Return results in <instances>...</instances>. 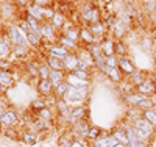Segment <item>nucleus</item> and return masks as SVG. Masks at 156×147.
<instances>
[{
	"mask_svg": "<svg viewBox=\"0 0 156 147\" xmlns=\"http://www.w3.org/2000/svg\"><path fill=\"white\" fill-rule=\"evenodd\" d=\"M39 35L42 36V41H50L51 44H55L58 41V30L50 22H44L41 25V33Z\"/></svg>",
	"mask_w": 156,
	"mask_h": 147,
	"instance_id": "4",
	"label": "nucleus"
},
{
	"mask_svg": "<svg viewBox=\"0 0 156 147\" xmlns=\"http://www.w3.org/2000/svg\"><path fill=\"white\" fill-rule=\"evenodd\" d=\"M153 145H154V147H156V141H154V142H153Z\"/></svg>",
	"mask_w": 156,
	"mask_h": 147,
	"instance_id": "52",
	"label": "nucleus"
},
{
	"mask_svg": "<svg viewBox=\"0 0 156 147\" xmlns=\"http://www.w3.org/2000/svg\"><path fill=\"white\" fill-rule=\"evenodd\" d=\"M100 49L105 57H112V55H115V41L112 38H105L100 42Z\"/></svg>",
	"mask_w": 156,
	"mask_h": 147,
	"instance_id": "12",
	"label": "nucleus"
},
{
	"mask_svg": "<svg viewBox=\"0 0 156 147\" xmlns=\"http://www.w3.org/2000/svg\"><path fill=\"white\" fill-rule=\"evenodd\" d=\"M70 139L67 138V136H62V138H59V147H70Z\"/></svg>",
	"mask_w": 156,
	"mask_h": 147,
	"instance_id": "45",
	"label": "nucleus"
},
{
	"mask_svg": "<svg viewBox=\"0 0 156 147\" xmlns=\"http://www.w3.org/2000/svg\"><path fill=\"white\" fill-rule=\"evenodd\" d=\"M64 63V69L66 72H73L75 69H78V66H80V58H78L76 52L75 53H69V55L62 60Z\"/></svg>",
	"mask_w": 156,
	"mask_h": 147,
	"instance_id": "11",
	"label": "nucleus"
},
{
	"mask_svg": "<svg viewBox=\"0 0 156 147\" xmlns=\"http://www.w3.org/2000/svg\"><path fill=\"white\" fill-rule=\"evenodd\" d=\"M94 42H98L94 38V35L89 31L87 27H81L80 28V46H90Z\"/></svg>",
	"mask_w": 156,
	"mask_h": 147,
	"instance_id": "15",
	"label": "nucleus"
},
{
	"mask_svg": "<svg viewBox=\"0 0 156 147\" xmlns=\"http://www.w3.org/2000/svg\"><path fill=\"white\" fill-rule=\"evenodd\" d=\"M59 46H62L64 49H67L70 53H75L78 49H80V44H76V42H73V41H70V39H67L64 35H59L58 36V41H56Z\"/></svg>",
	"mask_w": 156,
	"mask_h": 147,
	"instance_id": "19",
	"label": "nucleus"
},
{
	"mask_svg": "<svg viewBox=\"0 0 156 147\" xmlns=\"http://www.w3.org/2000/svg\"><path fill=\"white\" fill-rule=\"evenodd\" d=\"M47 106V103L44 102V100H41V99H37V100H33V103H31V108L34 110V111H41V110H44Z\"/></svg>",
	"mask_w": 156,
	"mask_h": 147,
	"instance_id": "39",
	"label": "nucleus"
},
{
	"mask_svg": "<svg viewBox=\"0 0 156 147\" xmlns=\"http://www.w3.org/2000/svg\"><path fill=\"white\" fill-rule=\"evenodd\" d=\"M23 141L27 144H36L37 135H36V133H25V135H23Z\"/></svg>",
	"mask_w": 156,
	"mask_h": 147,
	"instance_id": "42",
	"label": "nucleus"
},
{
	"mask_svg": "<svg viewBox=\"0 0 156 147\" xmlns=\"http://www.w3.org/2000/svg\"><path fill=\"white\" fill-rule=\"evenodd\" d=\"M89 124L87 122H84V121H81V122H78V124H75V130H76V133L80 136H86L87 138V131H89Z\"/></svg>",
	"mask_w": 156,
	"mask_h": 147,
	"instance_id": "31",
	"label": "nucleus"
},
{
	"mask_svg": "<svg viewBox=\"0 0 156 147\" xmlns=\"http://www.w3.org/2000/svg\"><path fill=\"white\" fill-rule=\"evenodd\" d=\"M84 117H86V108L84 106H76V108L70 110V113H69V121L72 124H78V122L84 121Z\"/></svg>",
	"mask_w": 156,
	"mask_h": 147,
	"instance_id": "16",
	"label": "nucleus"
},
{
	"mask_svg": "<svg viewBox=\"0 0 156 147\" xmlns=\"http://www.w3.org/2000/svg\"><path fill=\"white\" fill-rule=\"evenodd\" d=\"M154 6H156V2H154Z\"/></svg>",
	"mask_w": 156,
	"mask_h": 147,
	"instance_id": "53",
	"label": "nucleus"
},
{
	"mask_svg": "<svg viewBox=\"0 0 156 147\" xmlns=\"http://www.w3.org/2000/svg\"><path fill=\"white\" fill-rule=\"evenodd\" d=\"M115 147H125V145H122V144H117Z\"/></svg>",
	"mask_w": 156,
	"mask_h": 147,
	"instance_id": "51",
	"label": "nucleus"
},
{
	"mask_svg": "<svg viewBox=\"0 0 156 147\" xmlns=\"http://www.w3.org/2000/svg\"><path fill=\"white\" fill-rule=\"evenodd\" d=\"M134 133L140 141H145L153 135V127L145 121V119H136L134 121Z\"/></svg>",
	"mask_w": 156,
	"mask_h": 147,
	"instance_id": "2",
	"label": "nucleus"
},
{
	"mask_svg": "<svg viewBox=\"0 0 156 147\" xmlns=\"http://www.w3.org/2000/svg\"><path fill=\"white\" fill-rule=\"evenodd\" d=\"M31 3L39 8H53L56 2L55 0H31Z\"/></svg>",
	"mask_w": 156,
	"mask_h": 147,
	"instance_id": "36",
	"label": "nucleus"
},
{
	"mask_svg": "<svg viewBox=\"0 0 156 147\" xmlns=\"http://www.w3.org/2000/svg\"><path fill=\"white\" fill-rule=\"evenodd\" d=\"M37 117H39V119H42V121H50V119H51V111L45 106L44 110L37 111Z\"/></svg>",
	"mask_w": 156,
	"mask_h": 147,
	"instance_id": "38",
	"label": "nucleus"
},
{
	"mask_svg": "<svg viewBox=\"0 0 156 147\" xmlns=\"http://www.w3.org/2000/svg\"><path fill=\"white\" fill-rule=\"evenodd\" d=\"M144 119H145V121L151 125V127H154L156 125V111L154 110H145L144 111Z\"/></svg>",
	"mask_w": 156,
	"mask_h": 147,
	"instance_id": "34",
	"label": "nucleus"
},
{
	"mask_svg": "<svg viewBox=\"0 0 156 147\" xmlns=\"http://www.w3.org/2000/svg\"><path fill=\"white\" fill-rule=\"evenodd\" d=\"M3 113H5V108H3V105H0V117L3 116Z\"/></svg>",
	"mask_w": 156,
	"mask_h": 147,
	"instance_id": "48",
	"label": "nucleus"
},
{
	"mask_svg": "<svg viewBox=\"0 0 156 147\" xmlns=\"http://www.w3.org/2000/svg\"><path fill=\"white\" fill-rule=\"evenodd\" d=\"M112 136L117 139V142H119V144H122V145H125V147L128 145V135H126L125 130H117Z\"/></svg>",
	"mask_w": 156,
	"mask_h": 147,
	"instance_id": "29",
	"label": "nucleus"
},
{
	"mask_svg": "<svg viewBox=\"0 0 156 147\" xmlns=\"http://www.w3.org/2000/svg\"><path fill=\"white\" fill-rule=\"evenodd\" d=\"M45 64L50 68V71L66 72V69H64V63H62V60H59V58H55V57H47V58H45Z\"/></svg>",
	"mask_w": 156,
	"mask_h": 147,
	"instance_id": "20",
	"label": "nucleus"
},
{
	"mask_svg": "<svg viewBox=\"0 0 156 147\" xmlns=\"http://www.w3.org/2000/svg\"><path fill=\"white\" fill-rule=\"evenodd\" d=\"M105 74L112 80V82H122V72L119 71V68H106V71H105Z\"/></svg>",
	"mask_w": 156,
	"mask_h": 147,
	"instance_id": "25",
	"label": "nucleus"
},
{
	"mask_svg": "<svg viewBox=\"0 0 156 147\" xmlns=\"http://www.w3.org/2000/svg\"><path fill=\"white\" fill-rule=\"evenodd\" d=\"M123 130L126 131V135H128V145L126 147H144V142L137 138V135L134 133V128L125 127Z\"/></svg>",
	"mask_w": 156,
	"mask_h": 147,
	"instance_id": "17",
	"label": "nucleus"
},
{
	"mask_svg": "<svg viewBox=\"0 0 156 147\" xmlns=\"http://www.w3.org/2000/svg\"><path fill=\"white\" fill-rule=\"evenodd\" d=\"M100 128H97V127H92V128H89V131H87V138L89 139H98L100 138Z\"/></svg>",
	"mask_w": 156,
	"mask_h": 147,
	"instance_id": "40",
	"label": "nucleus"
},
{
	"mask_svg": "<svg viewBox=\"0 0 156 147\" xmlns=\"http://www.w3.org/2000/svg\"><path fill=\"white\" fill-rule=\"evenodd\" d=\"M117 68H119V71L122 72V75H131V74L136 72V68H134L133 61L128 57H120L119 60H117Z\"/></svg>",
	"mask_w": 156,
	"mask_h": 147,
	"instance_id": "6",
	"label": "nucleus"
},
{
	"mask_svg": "<svg viewBox=\"0 0 156 147\" xmlns=\"http://www.w3.org/2000/svg\"><path fill=\"white\" fill-rule=\"evenodd\" d=\"M45 50H47V57H55V58H59V60H64V58H66L69 53H70L67 49H64V47L59 46L58 42L47 46Z\"/></svg>",
	"mask_w": 156,
	"mask_h": 147,
	"instance_id": "5",
	"label": "nucleus"
},
{
	"mask_svg": "<svg viewBox=\"0 0 156 147\" xmlns=\"http://www.w3.org/2000/svg\"><path fill=\"white\" fill-rule=\"evenodd\" d=\"M23 20H27V24L31 27V30H33L34 33H37V35L41 33V25H42V24L39 22V20H36L34 17H31L30 14H27V13H25V19H23Z\"/></svg>",
	"mask_w": 156,
	"mask_h": 147,
	"instance_id": "26",
	"label": "nucleus"
},
{
	"mask_svg": "<svg viewBox=\"0 0 156 147\" xmlns=\"http://www.w3.org/2000/svg\"><path fill=\"white\" fill-rule=\"evenodd\" d=\"M56 108H58V113L61 114V116H66V117H69V108H67V103L64 102V99H58L56 100Z\"/></svg>",
	"mask_w": 156,
	"mask_h": 147,
	"instance_id": "33",
	"label": "nucleus"
},
{
	"mask_svg": "<svg viewBox=\"0 0 156 147\" xmlns=\"http://www.w3.org/2000/svg\"><path fill=\"white\" fill-rule=\"evenodd\" d=\"M87 92L89 91H80V89H75V88H70L67 89V92L64 94V102L66 103H72V105H78V103H83L87 97Z\"/></svg>",
	"mask_w": 156,
	"mask_h": 147,
	"instance_id": "3",
	"label": "nucleus"
},
{
	"mask_svg": "<svg viewBox=\"0 0 156 147\" xmlns=\"http://www.w3.org/2000/svg\"><path fill=\"white\" fill-rule=\"evenodd\" d=\"M66 82L69 83L70 88L80 89V91H89V82H83V80L73 77L70 72H66Z\"/></svg>",
	"mask_w": 156,
	"mask_h": 147,
	"instance_id": "9",
	"label": "nucleus"
},
{
	"mask_svg": "<svg viewBox=\"0 0 156 147\" xmlns=\"http://www.w3.org/2000/svg\"><path fill=\"white\" fill-rule=\"evenodd\" d=\"M37 91H39V94H42L44 97H48L53 94V85L50 83V80H39L37 82Z\"/></svg>",
	"mask_w": 156,
	"mask_h": 147,
	"instance_id": "18",
	"label": "nucleus"
},
{
	"mask_svg": "<svg viewBox=\"0 0 156 147\" xmlns=\"http://www.w3.org/2000/svg\"><path fill=\"white\" fill-rule=\"evenodd\" d=\"M66 22H67L66 16H64V14H61V13H56V11H55L53 17L50 19V24L53 25V27H55V28H56L58 31L64 28V25H66Z\"/></svg>",
	"mask_w": 156,
	"mask_h": 147,
	"instance_id": "21",
	"label": "nucleus"
},
{
	"mask_svg": "<svg viewBox=\"0 0 156 147\" xmlns=\"http://www.w3.org/2000/svg\"><path fill=\"white\" fill-rule=\"evenodd\" d=\"M117 144V139L114 136H101L98 139H95V147H115Z\"/></svg>",
	"mask_w": 156,
	"mask_h": 147,
	"instance_id": "22",
	"label": "nucleus"
},
{
	"mask_svg": "<svg viewBox=\"0 0 156 147\" xmlns=\"http://www.w3.org/2000/svg\"><path fill=\"white\" fill-rule=\"evenodd\" d=\"M151 82H153V83H154V86H156V74L153 75V80H151Z\"/></svg>",
	"mask_w": 156,
	"mask_h": 147,
	"instance_id": "50",
	"label": "nucleus"
},
{
	"mask_svg": "<svg viewBox=\"0 0 156 147\" xmlns=\"http://www.w3.org/2000/svg\"><path fill=\"white\" fill-rule=\"evenodd\" d=\"M126 53H128L126 46H125L122 41H115V57H117V55H119V58H120V57H126Z\"/></svg>",
	"mask_w": 156,
	"mask_h": 147,
	"instance_id": "37",
	"label": "nucleus"
},
{
	"mask_svg": "<svg viewBox=\"0 0 156 147\" xmlns=\"http://www.w3.org/2000/svg\"><path fill=\"white\" fill-rule=\"evenodd\" d=\"M136 89H137V92L140 96H151V94H154L156 92V86H154V83L151 82V80H145V82H142L139 86H136Z\"/></svg>",
	"mask_w": 156,
	"mask_h": 147,
	"instance_id": "14",
	"label": "nucleus"
},
{
	"mask_svg": "<svg viewBox=\"0 0 156 147\" xmlns=\"http://www.w3.org/2000/svg\"><path fill=\"white\" fill-rule=\"evenodd\" d=\"M67 89H69V83L66 82V80H64L62 83H59L56 88H55V91H53V94L58 97V99H62L64 97V94H66L67 92Z\"/></svg>",
	"mask_w": 156,
	"mask_h": 147,
	"instance_id": "28",
	"label": "nucleus"
},
{
	"mask_svg": "<svg viewBox=\"0 0 156 147\" xmlns=\"http://www.w3.org/2000/svg\"><path fill=\"white\" fill-rule=\"evenodd\" d=\"M17 122H19V117L14 111H5L3 116L0 117V125L5 127V128L14 127V125H17Z\"/></svg>",
	"mask_w": 156,
	"mask_h": 147,
	"instance_id": "10",
	"label": "nucleus"
},
{
	"mask_svg": "<svg viewBox=\"0 0 156 147\" xmlns=\"http://www.w3.org/2000/svg\"><path fill=\"white\" fill-rule=\"evenodd\" d=\"M6 35L9 36L11 44L14 47H30L28 41H27V36H25V33L19 28L17 25H11L6 30Z\"/></svg>",
	"mask_w": 156,
	"mask_h": 147,
	"instance_id": "1",
	"label": "nucleus"
},
{
	"mask_svg": "<svg viewBox=\"0 0 156 147\" xmlns=\"http://www.w3.org/2000/svg\"><path fill=\"white\" fill-rule=\"evenodd\" d=\"M50 68L45 63H39L37 64V74H39V80H48L50 78Z\"/></svg>",
	"mask_w": 156,
	"mask_h": 147,
	"instance_id": "27",
	"label": "nucleus"
},
{
	"mask_svg": "<svg viewBox=\"0 0 156 147\" xmlns=\"http://www.w3.org/2000/svg\"><path fill=\"white\" fill-rule=\"evenodd\" d=\"M129 80H131V83L134 85V86H139L142 82H145V75L142 74V72H134V74H131L129 75Z\"/></svg>",
	"mask_w": 156,
	"mask_h": 147,
	"instance_id": "35",
	"label": "nucleus"
},
{
	"mask_svg": "<svg viewBox=\"0 0 156 147\" xmlns=\"http://www.w3.org/2000/svg\"><path fill=\"white\" fill-rule=\"evenodd\" d=\"M50 83L53 85V88H56L59 83H62L66 80V72H59V71H51L50 72Z\"/></svg>",
	"mask_w": 156,
	"mask_h": 147,
	"instance_id": "24",
	"label": "nucleus"
},
{
	"mask_svg": "<svg viewBox=\"0 0 156 147\" xmlns=\"http://www.w3.org/2000/svg\"><path fill=\"white\" fill-rule=\"evenodd\" d=\"M117 58L115 55L112 57H105V64H106V68H117Z\"/></svg>",
	"mask_w": 156,
	"mask_h": 147,
	"instance_id": "43",
	"label": "nucleus"
},
{
	"mask_svg": "<svg viewBox=\"0 0 156 147\" xmlns=\"http://www.w3.org/2000/svg\"><path fill=\"white\" fill-rule=\"evenodd\" d=\"M5 89H6V88H5V86H3V85H2V83H0V94H2V92H3V91H5Z\"/></svg>",
	"mask_w": 156,
	"mask_h": 147,
	"instance_id": "49",
	"label": "nucleus"
},
{
	"mask_svg": "<svg viewBox=\"0 0 156 147\" xmlns=\"http://www.w3.org/2000/svg\"><path fill=\"white\" fill-rule=\"evenodd\" d=\"M0 83H2L5 88H9V86L14 85V77H12V74L9 71L0 69Z\"/></svg>",
	"mask_w": 156,
	"mask_h": 147,
	"instance_id": "23",
	"label": "nucleus"
},
{
	"mask_svg": "<svg viewBox=\"0 0 156 147\" xmlns=\"http://www.w3.org/2000/svg\"><path fill=\"white\" fill-rule=\"evenodd\" d=\"M87 28H89V31H90V33L94 35V38L97 39L98 42H101L103 39L106 38V33H108V30H106V27H105V24H103V22L92 24V25H89Z\"/></svg>",
	"mask_w": 156,
	"mask_h": 147,
	"instance_id": "8",
	"label": "nucleus"
},
{
	"mask_svg": "<svg viewBox=\"0 0 156 147\" xmlns=\"http://www.w3.org/2000/svg\"><path fill=\"white\" fill-rule=\"evenodd\" d=\"M5 33V27H3V19L0 17V36H2Z\"/></svg>",
	"mask_w": 156,
	"mask_h": 147,
	"instance_id": "47",
	"label": "nucleus"
},
{
	"mask_svg": "<svg viewBox=\"0 0 156 147\" xmlns=\"http://www.w3.org/2000/svg\"><path fill=\"white\" fill-rule=\"evenodd\" d=\"M28 47H12V55L17 60H25V57L28 55Z\"/></svg>",
	"mask_w": 156,
	"mask_h": 147,
	"instance_id": "32",
	"label": "nucleus"
},
{
	"mask_svg": "<svg viewBox=\"0 0 156 147\" xmlns=\"http://www.w3.org/2000/svg\"><path fill=\"white\" fill-rule=\"evenodd\" d=\"M27 11V14H30L31 17H34L36 20H39L41 24H44V22H47L45 20V16H44V8H39V6H36V5H33V3H30L27 8H25Z\"/></svg>",
	"mask_w": 156,
	"mask_h": 147,
	"instance_id": "13",
	"label": "nucleus"
},
{
	"mask_svg": "<svg viewBox=\"0 0 156 147\" xmlns=\"http://www.w3.org/2000/svg\"><path fill=\"white\" fill-rule=\"evenodd\" d=\"M12 53V44H11V39L6 35V31L0 36V58H8Z\"/></svg>",
	"mask_w": 156,
	"mask_h": 147,
	"instance_id": "7",
	"label": "nucleus"
},
{
	"mask_svg": "<svg viewBox=\"0 0 156 147\" xmlns=\"http://www.w3.org/2000/svg\"><path fill=\"white\" fill-rule=\"evenodd\" d=\"M73 77H76V78H80V80H83V82H89L90 80V72L89 71H86V69H75L73 72H70Z\"/></svg>",
	"mask_w": 156,
	"mask_h": 147,
	"instance_id": "30",
	"label": "nucleus"
},
{
	"mask_svg": "<svg viewBox=\"0 0 156 147\" xmlns=\"http://www.w3.org/2000/svg\"><path fill=\"white\" fill-rule=\"evenodd\" d=\"M139 108H147V110H150L151 106H153V100L150 99V97H144L140 102H139Z\"/></svg>",
	"mask_w": 156,
	"mask_h": 147,
	"instance_id": "41",
	"label": "nucleus"
},
{
	"mask_svg": "<svg viewBox=\"0 0 156 147\" xmlns=\"http://www.w3.org/2000/svg\"><path fill=\"white\" fill-rule=\"evenodd\" d=\"M70 147H84V145H83V142H80V141H72V142H70Z\"/></svg>",
	"mask_w": 156,
	"mask_h": 147,
	"instance_id": "46",
	"label": "nucleus"
},
{
	"mask_svg": "<svg viewBox=\"0 0 156 147\" xmlns=\"http://www.w3.org/2000/svg\"><path fill=\"white\" fill-rule=\"evenodd\" d=\"M9 66H11V61H8V60H5V58H0V69L8 71Z\"/></svg>",
	"mask_w": 156,
	"mask_h": 147,
	"instance_id": "44",
	"label": "nucleus"
}]
</instances>
